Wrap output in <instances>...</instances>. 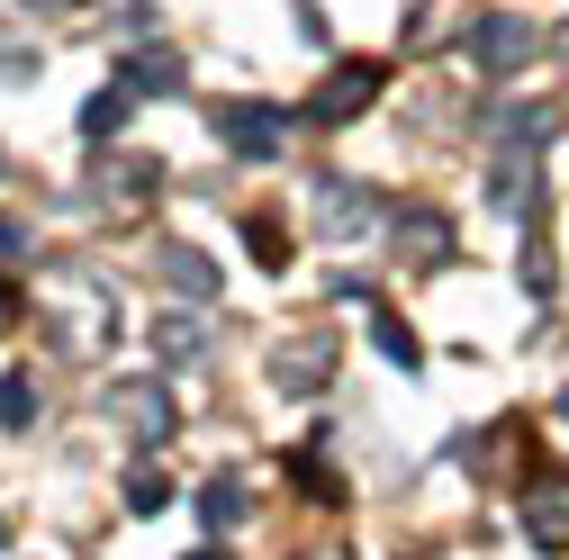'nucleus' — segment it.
<instances>
[{
	"instance_id": "1",
	"label": "nucleus",
	"mask_w": 569,
	"mask_h": 560,
	"mask_svg": "<svg viewBox=\"0 0 569 560\" xmlns=\"http://www.w3.org/2000/svg\"><path fill=\"white\" fill-rule=\"evenodd\" d=\"M371 91H380V63H343V73L326 82V100H317V118H352Z\"/></svg>"
},
{
	"instance_id": "2",
	"label": "nucleus",
	"mask_w": 569,
	"mask_h": 560,
	"mask_svg": "<svg viewBox=\"0 0 569 560\" xmlns=\"http://www.w3.org/2000/svg\"><path fill=\"white\" fill-rule=\"evenodd\" d=\"M271 136H280V118H271V109H227V146L271 154Z\"/></svg>"
},
{
	"instance_id": "3",
	"label": "nucleus",
	"mask_w": 569,
	"mask_h": 560,
	"mask_svg": "<svg viewBox=\"0 0 569 560\" xmlns=\"http://www.w3.org/2000/svg\"><path fill=\"white\" fill-rule=\"evenodd\" d=\"M199 516H208V533H227V524L244 516V488H236V479H208V488H199Z\"/></svg>"
},
{
	"instance_id": "4",
	"label": "nucleus",
	"mask_w": 569,
	"mask_h": 560,
	"mask_svg": "<svg viewBox=\"0 0 569 560\" xmlns=\"http://www.w3.org/2000/svg\"><path fill=\"white\" fill-rule=\"evenodd\" d=\"M525 46H533V28H516V19H497V28L479 37V54H488V63H516Z\"/></svg>"
},
{
	"instance_id": "5",
	"label": "nucleus",
	"mask_w": 569,
	"mask_h": 560,
	"mask_svg": "<svg viewBox=\"0 0 569 560\" xmlns=\"http://www.w3.org/2000/svg\"><path fill=\"white\" fill-rule=\"evenodd\" d=\"M163 271H172V280H181V290H199V299H208V290H218V271H208V262H199V253H181V244H172V253H163Z\"/></svg>"
},
{
	"instance_id": "6",
	"label": "nucleus",
	"mask_w": 569,
	"mask_h": 560,
	"mask_svg": "<svg viewBox=\"0 0 569 560\" xmlns=\"http://www.w3.org/2000/svg\"><path fill=\"white\" fill-rule=\"evenodd\" d=\"M163 498H172V479H154V470H136V479H127V507H136V516H154Z\"/></svg>"
},
{
	"instance_id": "7",
	"label": "nucleus",
	"mask_w": 569,
	"mask_h": 560,
	"mask_svg": "<svg viewBox=\"0 0 569 560\" xmlns=\"http://www.w3.org/2000/svg\"><path fill=\"white\" fill-rule=\"evenodd\" d=\"M28 416H37V389L10 380V389H0V426H28Z\"/></svg>"
},
{
	"instance_id": "8",
	"label": "nucleus",
	"mask_w": 569,
	"mask_h": 560,
	"mask_svg": "<svg viewBox=\"0 0 569 560\" xmlns=\"http://www.w3.org/2000/svg\"><path fill=\"white\" fill-rule=\"evenodd\" d=\"M118 118H127V91H109V100H91V109H82V127H91V136H109Z\"/></svg>"
},
{
	"instance_id": "9",
	"label": "nucleus",
	"mask_w": 569,
	"mask_h": 560,
	"mask_svg": "<svg viewBox=\"0 0 569 560\" xmlns=\"http://www.w3.org/2000/svg\"><path fill=\"white\" fill-rule=\"evenodd\" d=\"M380 343H389V362H407V371H416V334H407L398 317H380Z\"/></svg>"
},
{
	"instance_id": "10",
	"label": "nucleus",
	"mask_w": 569,
	"mask_h": 560,
	"mask_svg": "<svg viewBox=\"0 0 569 560\" xmlns=\"http://www.w3.org/2000/svg\"><path fill=\"white\" fill-rule=\"evenodd\" d=\"M253 262H262V271H280V262H290V244H280V227H253Z\"/></svg>"
}]
</instances>
